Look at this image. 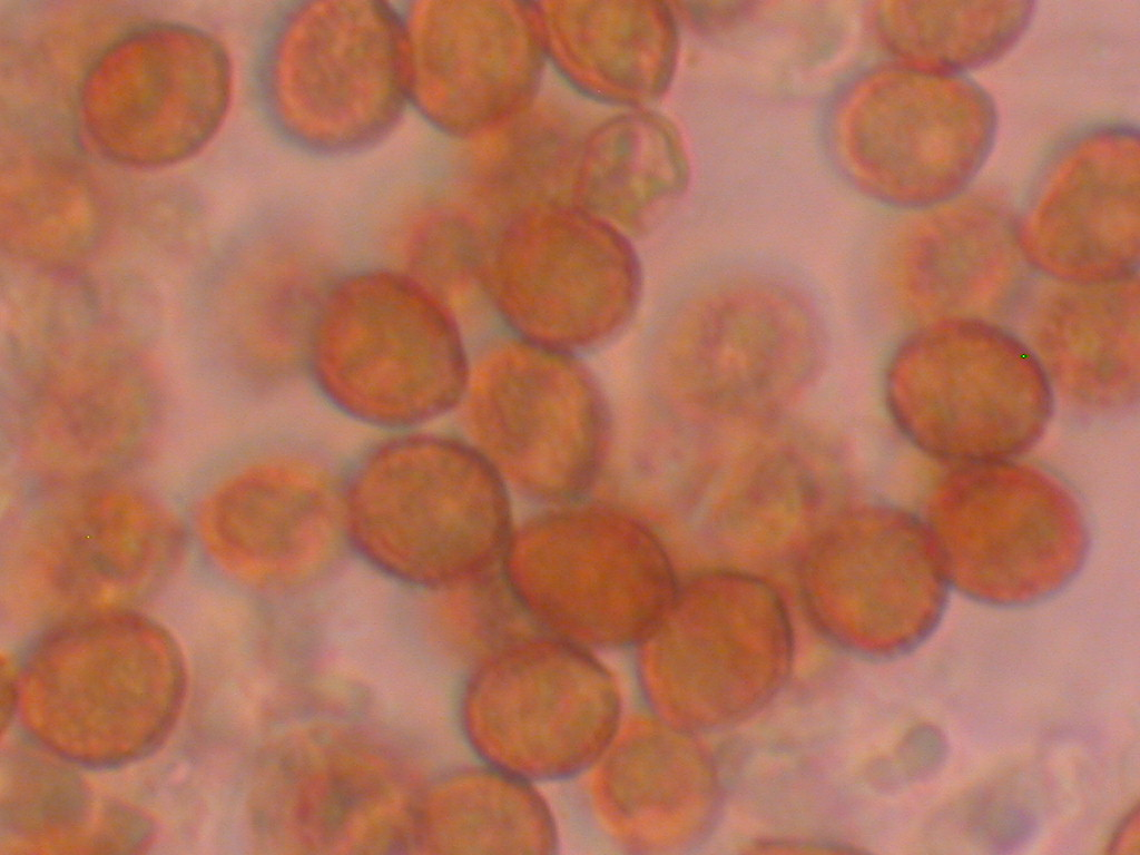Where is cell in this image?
<instances>
[{
	"label": "cell",
	"mask_w": 1140,
	"mask_h": 855,
	"mask_svg": "<svg viewBox=\"0 0 1140 855\" xmlns=\"http://www.w3.org/2000/svg\"><path fill=\"white\" fill-rule=\"evenodd\" d=\"M281 129L316 151L360 150L384 137L409 99L403 21L385 3L317 1L292 10L264 66Z\"/></svg>",
	"instance_id": "52a82bcc"
},
{
	"label": "cell",
	"mask_w": 1140,
	"mask_h": 855,
	"mask_svg": "<svg viewBox=\"0 0 1140 855\" xmlns=\"http://www.w3.org/2000/svg\"><path fill=\"white\" fill-rule=\"evenodd\" d=\"M409 276L455 317L487 292V264L471 230L448 213L425 216L412 229L405 249Z\"/></svg>",
	"instance_id": "603a6c76"
},
{
	"label": "cell",
	"mask_w": 1140,
	"mask_h": 855,
	"mask_svg": "<svg viewBox=\"0 0 1140 855\" xmlns=\"http://www.w3.org/2000/svg\"><path fill=\"white\" fill-rule=\"evenodd\" d=\"M942 321L910 338L891 364L887 393L902 429L928 454L963 465L1025 451L1052 409L1040 361L996 326Z\"/></svg>",
	"instance_id": "277c9868"
},
{
	"label": "cell",
	"mask_w": 1140,
	"mask_h": 855,
	"mask_svg": "<svg viewBox=\"0 0 1140 855\" xmlns=\"http://www.w3.org/2000/svg\"><path fill=\"white\" fill-rule=\"evenodd\" d=\"M995 131V107L979 86L897 65L869 71L842 95L831 142L843 173L866 194L933 207L969 185Z\"/></svg>",
	"instance_id": "8992f818"
},
{
	"label": "cell",
	"mask_w": 1140,
	"mask_h": 855,
	"mask_svg": "<svg viewBox=\"0 0 1140 855\" xmlns=\"http://www.w3.org/2000/svg\"><path fill=\"white\" fill-rule=\"evenodd\" d=\"M9 784V827L41 846L72 845L92 812L83 787L70 775L27 768Z\"/></svg>",
	"instance_id": "cb8c5ba5"
},
{
	"label": "cell",
	"mask_w": 1140,
	"mask_h": 855,
	"mask_svg": "<svg viewBox=\"0 0 1140 855\" xmlns=\"http://www.w3.org/2000/svg\"><path fill=\"white\" fill-rule=\"evenodd\" d=\"M26 725L63 758L114 765L154 747L183 696L179 651L158 625L124 611L52 630L17 680Z\"/></svg>",
	"instance_id": "7a4b0ae2"
},
{
	"label": "cell",
	"mask_w": 1140,
	"mask_h": 855,
	"mask_svg": "<svg viewBox=\"0 0 1140 855\" xmlns=\"http://www.w3.org/2000/svg\"><path fill=\"white\" fill-rule=\"evenodd\" d=\"M104 224L91 189L58 163L30 160L11 166L3 177L1 243L16 265L79 268L97 247Z\"/></svg>",
	"instance_id": "44dd1931"
},
{
	"label": "cell",
	"mask_w": 1140,
	"mask_h": 855,
	"mask_svg": "<svg viewBox=\"0 0 1140 855\" xmlns=\"http://www.w3.org/2000/svg\"><path fill=\"white\" fill-rule=\"evenodd\" d=\"M1033 3L879 2L872 11L875 32L900 65L954 76L994 61L1028 28Z\"/></svg>",
	"instance_id": "7402d4cb"
},
{
	"label": "cell",
	"mask_w": 1140,
	"mask_h": 855,
	"mask_svg": "<svg viewBox=\"0 0 1140 855\" xmlns=\"http://www.w3.org/2000/svg\"><path fill=\"white\" fill-rule=\"evenodd\" d=\"M8 551L18 590L89 615L158 589L180 561L184 533L158 500L116 479L56 482L20 512Z\"/></svg>",
	"instance_id": "ba28073f"
},
{
	"label": "cell",
	"mask_w": 1140,
	"mask_h": 855,
	"mask_svg": "<svg viewBox=\"0 0 1140 855\" xmlns=\"http://www.w3.org/2000/svg\"><path fill=\"white\" fill-rule=\"evenodd\" d=\"M1033 340L1046 375L1073 402L1120 410L1139 394V286L1136 278L1070 284L1038 304Z\"/></svg>",
	"instance_id": "d6986e66"
},
{
	"label": "cell",
	"mask_w": 1140,
	"mask_h": 855,
	"mask_svg": "<svg viewBox=\"0 0 1140 855\" xmlns=\"http://www.w3.org/2000/svg\"><path fill=\"white\" fill-rule=\"evenodd\" d=\"M352 540L407 583L450 588L493 570L511 539L505 481L476 448L434 435L371 452L346 495Z\"/></svg>",
	"instance_id": "6da1fadb"
},
{
	"label": "cell",
	"mask_w": 1140,
	"mask_h": 855,
	"mask_svg": "<svg viewBox=\"0 0 1140 855\" xmlns=\"http://www.w3.org/2000/svg\"><path fill=\"white\" fill-rule=\"evenodd\" d=\"M324 482L294 463H265L222 485L202 515L204 540L233 573L256 581L294 578L311 568L331 535Z\"/></svg>",
	"instance_id": "e0dca14e"
},
{
	"label": "cell",
	"mask_w": 1140,
	"mask_h": 855,
	"mask_svg": "<svg viewBox=\"0 0 1140 855\" xmlns=\"http://www.w3.org/2000/svg\"><path fill=\"white\" fill-rule=\"evenodd\" d=\"M1006 462L964 465L946 479L932 498L927 531L947 580L979 598L1015 602L1072 577L1085 531L1055 480Z\"/></svg>",
	"instance_id": "7c38bea8"
},
{
	"label": "cell",
	"mask_w": 1140,
	"mask_h": 855,
	"mask_svg": "<svg viewBox=\"0 0 1140 855\" xmlns=\"http://www.w3.org/2000/svg\"><path fill=\"white\" fill-rule=\"evenodd\" d=\"M147 347L98 335L3 387L20 454L51 483L116 479L158 436L163 400Z\"/></svg>",
	"instance_id": "9c48e42d"
},
{
	"label": "cell",
	"mask_w": 1140,
	"mask_h": 855,
	"mask_svg": "<svg viewBox=\"0 0 1140 855\" xmlns=\"http://www.w3.org/2000/svg\"><path fill=\"white\" fill-rule=\"evenodd\" d=\"M569 356L522 338L497 345L471 371L464 394L476 449L504 481L544 501L590 489L610 444L605 399Z\"/></svg>",
	"instance_id": "8fae6325"
},
{
	"label": "cell",
	"mask_w": 1140,
	"mask_h": 855,
	"mask_svg": "<svg viewBox=\"0 0 1140 855\" xmlns=\"http://www.w3.org/2000/svg\"><path fill=\"white\" fill-rule=\"evenodd\" d=\"M523 232L488 264L485 276L487 294L522 340L569 354L626 326L641 276L625 246L583 225Z\"/></svg>",
	"instance_id": "5bb4252c"
},
{
	"label": "cell",
	"mask_w": 1140,
	"mask_h": 855,
	"mask_svg": "<svg viewBox=\"0 0 1140 855\" xmlns=\"http://www.w3.org/2000/svg\"><path fill=\"white\" fill-rule=\"evenodd\" d=\"M342 748L309 744L285 758L275 812L302 846H386L407 817L405 787L382 758Z\"/></svg>",
	"instance_id": "ffe728a7"
},
{
	"label": "cell",
	"mask_w": 1140,
	"mask_h": 855,
	"mask_svg": "<svg viewBox=\"0 0 1140 855\" xmlns=\"http://www.w3.org/2000/svg\"><path fill=\"white\" fill-rule=\"evenodd\" d=\"M1024 257L1018 226L996 198L970 195L937 205L913 224L897 250L901 285L928 315L972 318L1011 295Z\"/></svg>",
	"instance_id": "ac0fdd59"
},
{
	"label": "cell",
	"mask_w": 1140,
	"mask_h": 855,
	"mask_svg": "<svg viewBox=\"0 0 1140 855\" xmlns=\"http://www.w3.org/2000/svg\"><path fill=\"white\" fill-rule=\"evenodd\" d=\"M503 576L544 625L596 643L650 636L675 597L668 558L645 520L606 503L529 521L511 535Z\"/></svg>",
	"instance_id": "5b68a950"
},
{
	"label": "cell",
	"mask_w": 1140,
	"mask_h": 855,
	"mask_svg": "<svg viewBox=\"0 0 1140 855\" xmlns=\"http://www.w3.org/2000/svg\"><path fill=\"white\" fill-rule=\"evenodd\" d=\"M314 276L242 263L208 265L193 285L188 321L205 370L224 379L258 382L307 352L325 292Z\"/></svg>",
	"instance_id": "2e32d148"
},
{
	"label": "cell",
	"mask_w": 1140,
	"mask_h": 855,
	"mask_svg": "<svg viewBox=\"0 0 1140 855\" xmlns=\"http://www.w3.org/2000/svg\"><path fill=\"white\" fill-rule=\"evenodd\" d=\"M229 57L206 31L178 22L138 27L86 72L78 117L90 146L117 165L183 161L218 131L232 98Z\"/></svg>",
	"instance_id": "30bf717a"
},
{
	"label": "cell",
	"mask_w": 1140,
	"mask_h": 855,
	"mask_svg": "<svg viewBox=\"0 0 1140 855\" xmlns=\"http://www.w3.org/2000/svg\"><path fill=\"white\" fill-rule=\"evenodd\" d=\"M314 380L361 422L406 428L464 397L470 366L456 317L406 274L365 271L328 287L306 352Z\"/></svg>",
	"instance_id": "3957f363"
},
{
	"label": "cell",
	"mask_w": 1140,
	"mask_h": 855,
	"mask_svg": "<svg viewBox=\"0 0 1140 855\" xmlns=\"http://www.w3.org/2000/svg\"><path fill=\"white\" fill-rule=\"evenodd\" d=\"M780 293L739 291L689 311L664 347L665 384L681 395L714 387L764 394L805 383L817 363L816 330Z\"/></svg>",
	"instance_id": "9a60e30c"
},
{
	"label": "cell",
	"mask_w": 1140,
	"mask_h": 855,
	"mask_svg": "<svg viewBox=\"0 0 1140 855\" xmlns=\"http://www.w3.org/2000/svg\"><path fill=\"white\" fill-rule=\"evenodd\" d=\"M1023 255L1070 284L1131 277L1139 261V142L1130 128L1087 131L1044 165L1018 226Z\"/></svg>",
	"instance_id": "4fadbf2b"
}]
</instances>
